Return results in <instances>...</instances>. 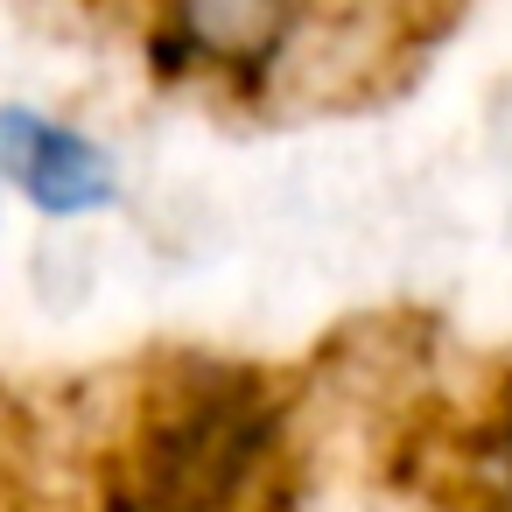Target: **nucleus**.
Returning a JSON list of instances; mask_svg holds the SVG:
<instances>
[{"label": "nucleus", "instance_id": "1", "mask_svg": "<svg viewBox=\"0 0 512 512\" xmlns=\"http://www.w3.org/2000/svg\"><path fill=\"white\" fill-rule=\"evenodd\" d=\"M281 442V407L253 372H197L169 386L120 442L99 512H232Z\"/></svg>", "mask_w": 512, "mask_h": 512}, {"label": "nucleus", "instance_id": "4", "mask_svg": "<svg viewBox=\"0 0 512 512\" xmlns=\"http://www.w3.org/2000/svg\"><path fill=\"white\" fill-rule=\"evenodd\" d=\"M491 456H498L505 491H512V393H505V407H498V421H491Z\"/></svg>", "mask_w": 512, "mask_h": 512}, {"label": "nucleus", "instance_id": "3", "mask_svg": "<svg viewBox=\"0 0 512 512\" xmlns=\"http://www.w3.org/2000/svg\"><path fill=\"white\" fill-rule=\"evenodd\" d=\"M0 169L15 176V190L43 218H85L120 197L113 155L99 141H85L78 127L29 113V106H0Z\"/></svg>", "mask_w": 512, "mask_h": 512}, {"label": "nucleus", "instance_id": "2", "mask_svg": "<svg viewBox=\"0 0 512 512\" xmlns=\"http://www.w3.org/2000/svg\"><path fill=\"white\" fill-rule=\"evenodd\" d=\"M309 0H162V29H155V64L169 78L211 71L225 85H267L302 36Z\"/></svg>", "mask_w": 512, "mask_h": 512}]
</instances>
